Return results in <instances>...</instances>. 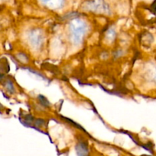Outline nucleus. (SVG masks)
<instances>
[{"mask_svg":"<svg viewBox=\"0 0 156 156\" xmlns=\"http://www.w3.org/2000/svg\"><path fill=\"white\" fill-rule=\"evenodd\" d=\"M70 30L73 42L76 44H79L82 43L85 36L87 30V25L83 21L76 18L71 22Z\"/></svg>","mask_w":156,"mask_h":156,"instance_id":"f257e3e1","label":"nucleus"},{"mask_svg":"<svg viewBox=\"0 0 156 156\" xmlns=\"http://www.w3.org/2000/svg\"><path fill=\"white\" fill-rule=\"evenodd\" d=\"M29 41L34 48H40L44 42V35L40 30H32L29 35Z\"/></svg>","mask_w":156,"mask_h":156,"instance_id":"f03ea898","label":"nucleus"},{"mask_svg":"<svg viewBox=\"0 0 156 156\" xmlns=\"http://www.w3.org/2000/svg\"><path fill=\"white\" fill-rule=\"evenodd\" d=\"M89 10L95 12H108V7L103 0H92L87 5Z\"/></svg>","mask_w":156,"mask_h":156,"instance_id":"7ed1b4c3","label":"nucleus"},{"mask_svg":"<svg viewBox=\"0 0 156 156\" xmlns=\"http://www.w3.org/2000/svg\"><path fill=\"white\" fill-rule=\"evenodd\" d=\"M42 4L51 9H60L63 6L65 0H40Z\"/></svg>","mask_w":156,"mask_h":156,"instance_id":"20e7f679","label":"nucleus"},{"mask_svg":"<svg viewBox=\"0 0 156 156\" xmlns=\"http://www.w3.org/2000/svg\"><path fill=\"white\" fill-rule=\"evenodd\" d=\"M76 151L79 156H88V145L86 143L80 142L78 143L76 146Z\"/></svg>","mask_w":156,"mask_h":156,"instance_id":"39448f33","label":"nucleus"},{"mask_svg":"<svg viewBox=\"0 0 156 156\" xmlns=\"http://www.w3.org/2000/svg\"><path fill=\"white\" fill-rule=\"evenodd\" d=\"M9 70V63H8L6 59H2L0 61V71L5 72V73H8Z\"/></svg>","mask_w":156,"mask_h":156,"instance_id":"423d86ee","label":"nucleus"},{"mask_svg":"<svg viewBox=\"0 0 156 156\" xmlns=\"http://www.w3.org/2000/svg\"><path fill=\"white\" fill-rule=\"evenodd\" d=\"M38 99H39V101H41V104H42V105H44V106L47 107L50 105V103H49L48 100H47L45 97H44L43 95H39Z\"/></svg>","mask_w":156,"mask_h":156,"instance_id":"0eeeda50","label":"nucleus"},{"mask_svg":"<svg viewBox=\"0 0 156 156\" xmlns=\"http://www.w3.org/2000/svg\"><path fill=\"white\" fill-rule=\"evenodd\" d=\"M34 123L35 126H37V127H41V126H44L46 123L45 121H44V120H42V119H37V120H34Z\"/></svg>","mask_w":156,"mask_h":156,"instance_id":"6e6552de","label":"nucleus"},{"mask_svg":"<svg viewBox=\"0 0 156 156\" xmlns=\"http://www.w3.org/2000/svg\"><path fill=\"white\" fill-rule=\"evenodd\" d=\"M5 87L7 88V89L9 90V91H12V92H13L14 87H13V85H12V83L11 82V81L7 80L5 82Z\"/></svg>","mask_w":156,"mask_h":156,"instance_id":"1a4fd4ad","label":"nucleus"},{"mask_svg":"<svg viewBox=\"0 0 156 156\" xmlns=\"http://www.w3.org/2000/svg\"><path fill=\"white\" fill-rule=\"evenodd\" d=\"M4 78H5L4 75H3L2 73H0V82H1L3 79H4Z\"/></svg>","mask_w":156,"mask_h":156,"instance_id":"9d476101","label":"nucleus"}]
</instances>
